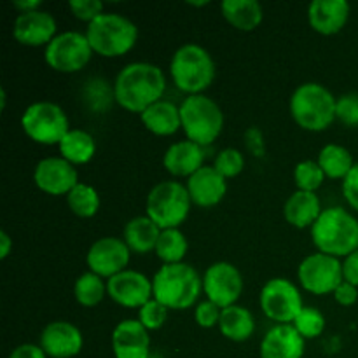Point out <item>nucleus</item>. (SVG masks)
<instances>
[{
  "instance_id": "24",
  "label": "nucleus",
  "mask_w": 358,
  "mask_h": 358,
  "mask_svg": "<svg viewBox=\"0 0 358 358\" xmlns=\"http://www.w3.org/2000/svg\"><path fill=\"white\" fill-rule=\"evenodd\" d=\"M322 212L324 210H322V203L317 192L296 191L283 206V215H285L287 222L297 229H306V227L311 229Z\"/></svg>"
},
{
  "instance_id": "4",
  "label": "nucleus",
  "mask_w": 358,
  "mask_h": 358,
  "mask_svg": "<svg viewBox=\"0 0 358 358\" xmlns=\"http://www.w3.org/2000/svg\"><path fill=\"white\" fill-rule=\"evenodd\" d=\"M170 76L177 90L187 96L203 94L215 79V62L203 45L189 42L171 56Z\"/></svg>"
},
{
  "instance_id": "3",
  "label": "nucleus",
  "mask_w": 358,
  "mask_h": 358,
  "mask_svg": "<svg viewBox=\"0 0 358 358\" xmlns=\"http://www.w3.org/2000/svg\"><path fill=\"white\" fill-rule=\"evenodd\" d=\"M315 247L332 257H348L358 250V220L348 210L331 206L311 227Z\"/></svg>"
},
{
  "instance_id": "48",
  "label": "nucleus",
  "mask_w": 358,
  "mask_h": 358,
  "mask_svg": "<svg viewBox=\"0 0 358 358\" xmlns=\"http://www.w3.org/2000/svg\"><path fill=\"white\" fill-rule=\"evenodd\" d=\"M6 101H7V96H6V90H0V108L2 110H6Z\"/></svg>"
},
{
  "instance_id": "43",
  "label": "nucleus",
  "mask_w": 358,
  "mask_h": 358,
  "mask_svg": "<svg viewBox=\"0 0 358 358\" xmlns=\"http://www.w3.org/2000/svg\"><path fill=\"white\" fill-rule=\"evenodd\" d=\"M334 297H336V301L341 304V306H346V308L353 306V304L358 301V289L355 285H352V283L343 282L341 285L336 289Z\"/></svg>"
},
{
  "instance_id": "10",
  "label": "nucleus",
  "mask_w": 358,
  "mask_h": 358,
  "mask_svg": "<svg viewBox=\"0 0 358 358\" xmlns=\"http://www.w3.org/2000/svg\"><path fill=\"white\" fill-rule=\"evenodd\" d=\"M93 56L86 34L80 31H63L48 44L44 59L52 70L59 73H76L90 63Z\"/></svg>"
},
{
  "instance_id": "32",
  "label": "nucleus",
  "mask_w": 358,
  "mask_h": 358,
  "mask_svg": "<svg viewBox=\"0 0 358 358\" xmlns=\"http://www.w3.org/2000/svg\"><path fill=\"white\" fill-rule=\"evenodd\" d=\"M73 296H76V301L80 306L93 308L96 304H100L103 301V297L107 296V283L103 282L101 276L94 275V273H83L76 280Z\"/></svg>"
},
{
  "instance_id": "6",
  "label": "nucleus",
  "mask_w": 358,
  "mask_h": 358,
  "mask_svg": "<svg viewBox=\"0 0 358 358\" xmlns=\"http://www.w3.org/2000/svg\"><path fill=\"white\" fill-rule=\"evenodd\" d=\"M91 49L103 58H119L135 48L138 28L129 17L119 13H103L86 28Z\"/></svg>"
},
{
  "instance_id": "9",
  "label": "nucleus",
  "mask_w": 358,
  "mask_h": 358,
  "mask_svg": "<svg viewBox=\"0 0 358 358\" xmlns=\"http://www.w3.org/2000/svg\"><path fill=\"white\" fill-rule=\"evenodd\" d=\"M21 128L38 145H59L63 136L72 129L65 110L52 101L28 105L21 115Z\"/></svg>"
},
{
  "instance_id": "19",
  "label": "nucleus",
  "mask_w": 358,
  "mask_h": 358,
  "mask_svg": "<svg viewBox=\"0 0 358 358\" xmlns=\"http://www.w3.org/2000/svg\"><path fill=\"white\" fill-rule=\"evenodd\" d=\"M112 352L115 358H149V331L138 320H122L112 331Z\"/></svg>"
},
{
  "instance_id": "20",
  "label": "nucleus",
  "mask_w": 358,
  "mask_h": 358,
  "mask_svg": "<svg viewBox=\"0 0 358 358\" xmlns=\"http://www.w3.org/2000/svg\"><path fill=\"white\" fill-rule=\"evenodd\" d=\"M185 187L191 196L192 205L212 208L219 205L226 196L227 182L213 166H203L187 178Z\"/></svg>"
},
{
  "instance_id": "34",
  "label": "nucleus",
  "mask_w": 358,
  "mask_h": 358,
  "mask_svg": "<svg viewBox=\"0 0 358 358\" xmlns=\"http://www.w3.org/2000/svg\"><path fill=\"white\" fill-rule=\"evenodd\" d=\"M325 173L317 161H301L294 168V182L297 185V191L317 192L324 185Z\"/></svg>"
},
{
  "instance_id": "14",
  "label": "nucleus",
  "mask_w": 358,
  "mask_h": 358,
  "mask_svg": "<svg viewBox=\"0 0 358 358\" xmlns=\"http://www.w3.org/2000/svg\"><path fill=\"white\" fill-rule=\"evenodd\" d=\"M131 259V250L122 238L105 236L94 241L86 255V264L91 273L110 280L126 271Z\"/></svg>"
},
{
  "instance_id": "8",
  "label": "nucleus",
  "mask_w": 358,
  "mask_h": 358,
  "mask_svg": "<svg viewBox=\"0 0 358 358\" xmlns=\"http://www.w3.org/2000/svg\"><path fill=\"white\" fill-rule=\"evenodd\" d=\"M191 196L185 185L177 180L159 182L150 189L145 203V215L159 229H178L191 212Z\"/></svg>"
},
{
  "instance_id": "23",
  "label": "nucleus",
  "mask_w": 358,
  "mask_h": 358,
  "mask_svg": "<svg viewBox=\"0 0 358 358\" xmlns=\"http://www.w3.org/2000/svg\"><path fill=\"white\" fill-rule=\"evenodd\" d=\"M205 147L191 142V140H182L175 142L166 149L163 156V166L173 177H192L199 168L205 166Z\"/></svg>"
},
{
  "instance_id": "46",
  "label": "nucleus",
  "mask_w": 358,
  "mask_h": 358,
  "mask_svg": "<svg viewBox=\"0 0 358 358\" xmlns=\"http://www.w3.org/2000/svg\"><path fill=\"white\" fill-rule=\"evenodd\" d=\"M13 6L14 9L20 10V14L31 13V10L41 9V2H38V0H17V2H14Z\"/></svg>"
},
{
  "instance_id": "1",
  "label": "nucleus",
  "mask_w": 358,
  "mask_h": 358,
  "mask_svg": "<svg viewBox=\"0 0 358 358\" xmlns=\"http://www.w3.org/2000/svg\"><path fill=\"white\" fill-rule=\"evenodd\" d=\"M166 76L154 63L135 62L117 73L114 83V100L131 114H142L150 105L163 100Z\"/></svg>"
},
{
  "instance_id": "2",
  "label": "nucleus",
  "mask_w": 358,
  "mask_h": 358,
  "mask_svg": "<svg viewBox=\"0 0 358 358\" xmlns=\"http://www.w3.org/2000/svg\"><path fill=\"white\" fill-rule=\"evenodd\" d=\"M203 290V278L191 264H163L152 278L154 299L168 310H189Z\"/></svg>"
},
{
  "instance_id": "22",
  "label": "nucleus",
  "mask_w": 358,
  "mask_h": 358,
  "mask_svg": "<svg viewBox=\"0 0 358 358\" xmlns=\"http://www.w3.org/2000/svg\"><path fill=\"white\" fill-rule=\"evenodd\" d=\"M350 20L346 0H313L308 7V21L317 34L336 35Z\"/></svg>"
},
{
  "instance_id": "30",
  "label": "nucleus",
  "mask_w": 358,
  "mask_h": 358,
  "mask_svg": "<svg viewBox=\"0 0 358 358\" xmlns=\"http://www.w3.org/2000/svg\"><path fill=\"white\" fill-rule=\"evenodd\" d=\"M317 163L324 170L325 177L332 180H345L346 175L355 166L353 156L346 147L338 145V143H329L318 154Z\"/></svg>"
},
{
  "instance_id": "45",
  "label": "nucleus",
  "mask_w": 358,
  "mask_h": 358,
  "mask_svg": "<svg viewBox=\"0 0 358 358\" xmlns=\"http://www.w3.org/2000/svg\"><path fill=\"white\" fill-rule=\"evenodd\" d=\"M9 358H48L41 345H31V343H24V345L16 346L10 352Z\"/></svg>"
},
{
  "instance_id": "16",
  "label": "nucleus",
  "mask_w": 358,
  "mask_h": 358,
  "mask_svg": "<svg viewBox=\"0 0 358 358\" xmlns=\"http://www.w3.org/2000/svg\"><path fill=\"white\" fill-rule=\"evenodd\" d=\"M34 182L45 194L66 196L79 184V173L76 166L62 156L44 157L35 166Z\"/></svg>"
},
{
  "instance_id": "29",
  "label": "nucleus",
  "mask_w": 358,
  "mask_h": 358,
  "mask_svg": "<svg viewBox=\"0 0 358 358\" xmlns=\"http://www.w3.org/2000/svg\"><path fill=\"white\" fill-rule=\"evenodd\" d=\"M63 159L72 163L73 166L87 164L96 154V142L93 136L84 129H70L58 145Z\"/></svg>"
},
{
  "instance_id": "5",
  "label": "nucleus",
  "mask_w": 358,
  "mask_h": 358,
  "mask_svg": "<svg viewBox=\"0 0 358 358\" xmlns=\"http://www.w3.org/2000/svg\"><path fill=\"white\" fill-rule=\"evenodd\" d=\"M338 98L318 83H304L290 96V114L306 131H324L336 121Z\"/></svg>"
},
{
  "instance_id": "41",
  "label": "nucleus",
  "mask_w": 358,
  "mask_h": 358,
  "mask_svg": "<svg viewBox=\"0 0 358 358\" xmlns=\"http://www.w3.org/2000/svg\"><path fill=\"white\" fill-rule=\"evenodd\" d=\"M343 196L346 203L358 212V163H355L352 171L343 180Z\"/></svg>"
},
{
  "instance_id": "11",
  "label": "nucleus",
  "mask_w": 358,
  "mask_h": 358,
  "mask_svg": "<svg viewBox=\"0 0 358 358\" xmlns=\"http://www.w3.org/2000/svg\"><path fill=\"white\" fill-rule=\"evenodd\" d=\"M261 310L269 320L278 325L294 324L297 315L303 311V296L289 278H271L261 290Z\"/></svg>"
},
{
  "instance_id": "27",
  "label": "nucleus",
  "mask_w": 358,
  "mask_h": 358,
  "mask_svg": "<svg viewBox=\"0 0 358 358\" xmlns=\"http://www.w3.org/2000/svg\"><path fill=\"white\" fill-rule=\"evenodd\" d=\"M227 23L240 31H252L264 20V10L257 0H224L220 3Z\"/></svg>"
},
{
  "instance_id": "35",
  "label": "nucleus",
  "mask_w": 358,
  "mask_h": 358,
  "mask_svg": "<svg viewBox=\"0 0 358 358\" xmlns=\"http://www.w3.org/2000/svg\"><path fill=\"white\" fill-rule=\"evenodd\" d=\"M292 325L304 339H315L324 332L325 317L317 308L304 306Z\"/></svg>"
},
{
  "instance_id": "15",
  "label": "nucleus",
  "mask_w": 358,
  "mask_h": 358,
  "mask_svg": "<svg viewBox=\"0 0 358 358\" xmlns=\"http://www.w3.org/2000/svg\"><path fill=\"white\" fill-rule=\"evenodd\" d=\"M107 296L122 308H142L154 297L152 280L135 269H126L107 280Z\"/></svg>"
},
{
  "instance_id": "42",
  "label": "nucleus",
  "mask_w": 358,
  "mask_h": 358,
  "mask_svg": "<svg viewBox=\"0 0 358 358\" xmlns=\"http://www.w3.org/2000/svg\"><path fill=\"white\" fill-rule=\"evenodd\" d=\"M245 145H247L248 152H252V156L262 157L266 154V142L264 135L259 128H248L245 133Z\"/></svg>"
},
{
  "instance_id": "47",
  "label": "nucleus",
  "mask_w": 358,
  "mask_h": 358,
  "mask_svg": "<svg viewBox=\"0 0 358 358\" xmlns=\"http://www.w3.org/2000/svg\"><path fill=\"white\" fill-rule=\"evenodd\" d=\"M13 250V240L6 231H0V259H7V255Z\"/></svg>"
},
{
  "instance_id": "49",
  "label": "nucleus",
  "mask_w": 358,
  "mask_h": 358,
  "mask_svg": "<svg viewBox=\"0 0 358 358\" xmlns=\"http://www.w3.org/2000/svg\"><path fill=\"white\" fill-rule=\"evenodd\" d=\"M189 6H194V7H201V6H208V2H189Z\"/></svg>"
},
{
  "instance_id": "13",
  "label": "nucleus",
  "mask_w": 358,
  "mask_h": 358,
  "mask_svg": "<svg viewBox=\"0 0 358 358\" xmlns=\"http://www.w3.org/2000/svg\"><path fill=\"white\" fill-rule=\"evenodd\" d=\"M203 292L220 310L229 308L238 303L243 292V276L231 262H215L203 275Z\"/></svg>"
},
{
  "instance_id": "39",
  "label": "nucleus",
  "mask_w": 358,
  "mask_h": 358,
  "mask_svg": "<svg viewBox=\"0 0 358 358\" xmlns=\"http://www.w3.org/2000/svg\"><path fill=\"white\" fill-rule=\"evenodd\" d=\"M69 9L72 10L77 20L86 21L90 24L100 14H103V3L100 0H70Z\"/></svg>"
},
{
  "instance_id": "26",
  "label": "nucleus",
  "mask_w": 358,
  "mask_h": 358,
  "mask_svg": "<svg viewBox=\"0 0 358 358\" xmlns=\"http://www.w3.org/2000/svg\"><path fill=\"white\" fill-rule=\"evenodd\" d=\"M159 234L161 229L154 220H150L147 215H140L126 224L122 231V240L126 241L129 250L143 255L156 250Z\"/></svg>"
},
{
  "instance_id": "40",
  "label": "nucleus",
  "mask_w": 358,
  "mask_h": 358,
  "mask_svg": "<svg viewBox=\"0 0 358 358\" xmlns=\"http://www.w3.org/2000/svg\"><path fill=\"white\" fill-rule=\"evenodd\" d=\"M220 315H222V310H220L217 304H213L212 301L206 299L196 306L194 320H196V324L203 329L219 327Z\"/></svg>"
},
{
  "instance_id": "37",
  "label": "nucleus",
  "mask_w": 358,
  "mask_h": 358,
  "mask_svg": "<svg viewBox=\"0 0 358 358\" xmlns=\"http://www.w3.org/2000/svg\"><path fill=\"white\" fill-rule=\"evenodd\" d=\"M168 311L170 310H168L166 306H163L159 301H156L152 297L149 303H145L140 308L138 318H136V320H138L147 331H157V329L163 327L164 322H166Z\"/></svg>"
},
{
  "instance_id": "36",
  "label": "nucleus",
  "mask_w": 358,
  "mask_h": 358,
  "mask_svg": "<svg viewBox=\"0 0 358 358\" xmlns=\"http://www.w3.org/2000/svg\"><path fill=\"white\" fill-rule=\"evenodd\" d=\"M213 168H215L226 180L227 178H234L243 171L245 157L238 149L227 147V149H222L217 154L215 161H213Z\"/></svg>"
},
{
  "instance_id": "7",
  "label": "nucleus",
  "mask_w": 358,
  "mask_h": 358,
  "mask_svg": "<svg viewBox=\"0 0 358 358\" xmlns=\"http://www.w3.org/2000/svg\"><path fill=\"white\" fill-rule=\"evenodd\" d=\"M182 129L191 142L206 147L215 142L224 129V112L206 94H192L180 105Z\"/></svg>"
},
{
  "instance_id": "33",
  "label": "nucleus",
  "mask_w": 358,
  "mask_h": 358,
  "mask_svg": "<svg viewBox=\"0 0 358 358\" xmlns=\"http://www.w3.org/2000/svg\"><path fill=\"white\" fill-rule=\"evenodd\" d=\"M66 205L72 210L73 215L80 217V219H91L100 210V196H98L96 189L79 182L66 194Z\"/></svg>"
},
{
  "instance_id": "44",
  "label": "nucleus",
  "mask_w": 358,
  "mask_h": 358,
  "mask_svg": "<svg viewBox=\"0 0 358 358\" xmlns=\"http://www.w3.org/2000/svg\"><path fill=\"white\" fill-rule=\"evenodd\" d=\"M343 278H345V282L352 283L358 289V250L345 257V261H343Z\"/></svg>"
},
{
  "instance_id": "21",
  "label": "nucleus",
  "mask_w": 358,
  "mask_h": 358,
  "mask_svg": "<svg viewBox=\"0 0 358 358\" xmlns=\"http://www.w3.org/2000/svg\"><path fill=\"white\" fill-rule=\"evenodd\" d=\"M306 339L292 324L275 325L262 338L259 355L261 358H303Z\"/></svg>"
},
{
  "instance_id": "28",
  "label": "nucleus",
  "mask_w": 358,
  "mask_h": 358,
  "mask_svg": "<svg viewBox=\"0 0 358 358\" xmlns=\"http://www.w3.org/2000/svg\"><path fill=\"white\" fill-rule=\"evenodd\" d=\"M219 331L224 338L234 343H243L250 339V336L255 331V320L250 310L233 304L229 308H224L220 315Z\"/></svg>"
},
{
  "instance_id": "38",
  "label": "nucleus",
  "mask_w": 358,
  "mask_h": 358,
  "mask_svg": "<svg viewBox=\"0 0 358 358\" xmlns=\"http://www.w3.org/2000/svg\"><path fill=\"white\" fill-rule=\"evenodd\" d=\"M336 119H339L348 128L358 126V93H346L338 98Z\"/></svg>"
},
{
  "instance_id": "12",
  "label": "nucleus",
  "mask_w": 358,
  "mask_h": 358,
  "mask_svg": "<svg viewBox=\"0 0 358 358\" xmlns=\"http://www.w3.org/2000/svg\"><path fill=\"white\" fill-rule=\"evenodd\" d=\"M297 276L306 292L313 296H327L334 294L336 289L345 282L343 278V262L332 255L317 254L303 259L297 269Z\"/></svg>"
},
{
  "instance_id": "31",
  "label": "nucleus",
  "mask_w": 358,
  "mask_h": 358,
  "mask_svg": "<svg viewBox=\"0 0 358 358\" xmlns=\"http://www.w3.org/2000/svg\"><path fill=\"white\" fill-rule=\"evenodd\" d=\"M187 250V238L180 229H163L154 252L164 264H178L184 261Z\"/></svg>"
},
{
  "instance_id": "17",
  "label": "nucleus",
  "mask_w": 358,
  "mask_h": 358,
  "mask_svg": "<svg viewBox=\"0 0 358 358\" xmlns=\"http://www.w3.org/2000/svg\"><path fill=\"white\" fill-rule=\"evenodd\" d=\"M13 35L21 45L48 48L49 42L58 35V23L51 13L42 9L17 14L13 27Z\"/></svg>"
},
{
  "instance_id": "25",
  "label": "nucleus",
  "mask_w": 358,
  "mask_h": 358,
  "mask_svg": "<svg viewBox=\"0 0 358 358\" xmlns=\"http://www.w3.org/2000/svg\"><path fill=\"white\" fill-rule=\"evenodd\" d=\"M143 126L157 136H171L182 129L180 107L168 100H159L140 114Z\"/></svg>"
},
{
  "instance_id": "18",
  "label": "nucleus",
  "mask_w": 358,
  "mask_h": 358,
  "mask_svg": "<svg viewBox=\"0 0 358 358\" xmlns=\"http://www.w3.org/2000/svg\"><path fill=\"white\" fill-rule=\"evenodd\" d=\"M38 345L51 358H72L79 355L84 346V336L73 324L56 320L45 325L38 338Z\"/></svg>"
}]
</instances>
